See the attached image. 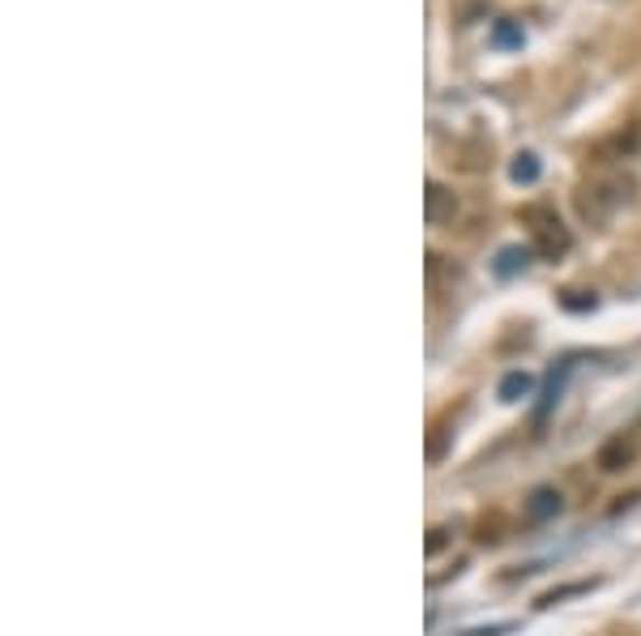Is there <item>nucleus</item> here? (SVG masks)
<instances>
[{"label":"nucleus","mask_w":641,"mask_h":636,"mask_svg":"<svg viewBox=\"0 0 641 636\" xmlns=\"http://www.w3.org/2000/svg\"><path fill=\"white\" fill-rule=\"evenodd\" d=\"M633 457H638V440L629 436V432H616L611 440H603V448L595 453V466H599L603 475H616V470L633 466Z\"/></svg>","instance_id":"obj_3"},{"label":"nucleus","mask_w":641,"mask_h":636,"mask_svg":"<svg viewBox=\"0 0 641 636\" xmlns=\"http://www.w3.org/2000/svg\"><path fill=\"white\" fill-rule=\"evenodd\" d=\"M496 43H521L518 26H496Z\"/></svg>","instance_id":"obj_9"},{"label":"nucleus","mask_w":641,"mask_h":636,"mask_svg":"<svg viewBox=\"0 0 641 636\" xmlns=\"http://www.w3.org/2000/svg\"><path fill=\"white\" fill-rule=\"evenodd\" d=\"M638 184L633 180H625V175H616V180H603L595 189H582L577 193V209H582V218H591V223H603L611 209H620V205H633V193Z\"/></svg>","instance_id":"obj_2"},{"label":"nucleus","mask_w":641,"mask_h":636,"mask_svg":"<svg viewBox=\"0 0 641 636\" xmlns=\"http://www.w3.org/2000/svg\"><path fill=\"white\" fill-rule=\"evenodd\" d=\"M561 513V491L556 487H535L530 491V500H526V521H548V518H556Z\"/></svg>","instance_id":"obj_5"},{"label":"nucleus","mask_w":641,"mask_h":636,"mask_svg":"<svg viewBox=\"0 0 641 636\" xmlns=\"http://www.w3.org/2000/svg\"><path fill=\"white\" fill-rule=\"evenodd\" d=\"M518 218L530 227V248H535L543 261H561L564 252L573 248V236H569V227H564L561 218H556V209H548V205H526Z\"/></svg>","instance_id":"obj_1"},{"label":"nucleus","mask_w":641,"mask_h":636,"mask_svg":"<svg viewBox=\"0 0 641 636\" xmlns=\"http://www.w3.org/2000/svg\"><path fill=\"white\" fill-rule=\"evenodd\" d=\"M445 534H449V530H432V534H428V556H437V552H441Z\"/></svg>","instance_id":"obj_10"},{"label":"nucleus","mask_w":641,"mask_h":636,"mask_svg":"<svg viewBox=\"0 0 641 636\" xmlns=\"http://www.w3.org/2000/svg\"><path fill=\"white\" fill-rule=\"evenodd\" d=\"M526 261H530V252H526V248H505V252H501V265H496V270H501V274L509 279V274L526 270Z\"/></svg>","instance_id":"obj_7"},{"label":"nucleus","mask_w":641,"mask_h":636,"mask_svg":"<svg viewBox=\"0 0 641 636\" xmlns=\"http://www.w3.org/2000/svg\"><path fill=\"white\" fill-rule=\"evenodd\" d=\"M526 394H530V376H526V372H509L505 385H501V398L518 401V398H526Z\"/></svg>","instance_id":"obj_6"},{"label":"nucleus","mask_w":641,"mask_h":636,"mask_svg":"<svg viewBox=\"0 0 641 636\" xmlns=\"http://www.w3.org/2000/svg\"><path fill=\"white\" fill-rule=\"evenodd\" d=\"M453 214H458V197L445 184L428 180V193H424V218H428V227H445Z\"/></svg>","instance_id":"obj_4"},{"label":"nucleus","mask_w":641,"mask_h":636,"mask_svg":"<svg viewBox=\"0 0 641 636\" xmlns=\"http://www.w3.org/2000/svg\"><path fill=\"white\" fill-rule=\"evenodd\" d=\"M514 180H518V184H535V180H539V159H535V155H518V159H514Z\"/></svg>","instance_id":"obj_8"}]
</instances>
